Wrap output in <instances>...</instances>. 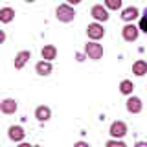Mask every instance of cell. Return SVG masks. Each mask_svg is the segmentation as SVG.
<instances>
[{"instance_id": "cell-1", "label": "cell", "mask_w": 147, "mask_h": 147, "mask_svg": "<svg viewBox=\"0 0 147 147\" xmlns=\"http://www.w3.org/2000/svg\"><path fill=\"white\" fill-rule=\"evenodd\" d=\"M55 17H57L59 22H72L76 18V9L70 4H61L55 9Z\"/></svg>"}, {"instance_id": "cell-2", "label": "cell", "mask_w": 147, "mask_h": 147, "mask_svg": "<svg viewBox=\"0 0 147 147\" xmlns=\"http://www.w3.org/2000/svg\"><path fill=\"white\" fill-rule=\"evenodd\" d=\"M85 53L92 61H99V59L103 57V46L98 44L96 40H90V42L85 44Z\"/></svg>"}, {"instance_id": "cell-3", "label": "cell", "mask_w": 147, "mask_h": 147, "mask_svg": "<svg viewBox=\"0 0 147 147\" xmlns=\"http://www.w3.org/2000/svg\"><path fill=\"white\" fill-rule=\"evenodd\" d=\"M109 134L114 138V140H121L123 136L127 134V123L125 121H112L110 123V129H109Z\"/></svg>"}, {"instance_id": "cell-4", "label": "cell", "mask_w": 147, "mask_h": 147, "mask_svg": "<svg viewBox=\"0 0 147 147\" xmlns=\"http://www.w3.org/2000/svg\"><path fill=\"white\" fill-rule=\"evenodd\" d=\"M86 35H88L90 40H96V42H98L99 39L105 37L103 24H99V22H92V24H88V26H86Z\"/></svg>"}, {"instance_id": "cell-5", "label": "cell", "mask_w": 147, "mask_h": 147, "mask_svg": "<svg viewBox=\"0 0 147 147\" xmlns=\"http://www.w3.org/2000/svg\"><path fill=\"white\" fill-rule=\"evenodd\" d=\"M138 35H140V28L134 26L132 22H131V24H125V26H123V30H121L123 40H127V42H134V40L138 39Z\"/></svg>"}, {"instance_id": "cell-6", "label": "cell", "mask_w": 147, "mask_h": 147, "mask_svg": "<svg viewBox=\"0 0 147 147\" xmlns=\"http://www.w3.org/2000/svg\"><path fill=\"white\" fill-rule=\"evenodd\" d=\"M90 15L94 17V20L96 22H107L109 20V9L107 7H103L101 4H96V6H92L90 9Z\"/></svg>"}, {"instance_id": "cell-7", "label": "cell", "mask_w": 147, "mask_h": 147, "mask_svg": "<svg viewBox=\"0 0 147 147\" xmlns=\"http://www.w3.org/2000/svg\"><path fill=\"white\" fill-rule=\"evenodd\" d=\"M125 107H127V110H129L131 114H140L142 109H144V103H142V99L136 98V96H129Z\"/></svg>"}, {"instance_id": "cell-8", "label": "cell", "mask_w": 147, "mask_h": 147, "mask_svg": "<svg viewBox=\"0 0 147 147\" xmlns=\"http://www.w3.org/2000/svg\"><path fill=\"white\" fill-rule=\"evenodd\" d=\"M30 59H31V52H30V50H22V52H18L15 55V61H13V64H15L17 70H22Z\"/></svg>"}, {"instance_id": "cell-9", "label": "cell", "mask_w": 147, "mask_h": 147, "mask_svg": "<svg viewBox=\"0 0 147 147\" xmlns=\"http://www.w3.org/2000/svg\"><path fill=\"white\" fill-rule=\"evenodd\" d=\"M7 136H9L11 142H18V144H20V142L24 140L26 132H24V129H22L20 125H11L7 129Z\"/></svg>"}, {"instance_id": "cell-10", "label": "cell", "mask_w": 147, "mask_h": 147, "mask_svg": "<svg viewBox=\"0 0 147 147\" xmlns=\"http://www.w3.org/2000/svg\"><path fill=\"white\" fill-rule=\"evenodd\" d=\"M17 109H18L17 99L6 98V99H2V103H0V110H2V114H15Z\"/></svg>"}, {"instance_id": "cell-11", "label": "cell", "mask_w": 147, "mask_h": 147, "mask_svg": "<svg viewBox=\"0 0 147 147\" xmlns=\"http://www.w3.org/2000/svg\"><path fill=\"white\" fill-rule=\"evenodd\" d=\"M138 15H140V9H138V7H134V6L125 7V9L121 11V20L127 22V24H131L134 18H138Z\"/></svg>"}, {"instance_id": "cell-12", "label": "cell", "mask_w": 147, "mask_h": 147, "mask_svg": "<svg viewBox=\"0 0 147 147\" xmlns=\"http://www.w3.org/2000/svg\"><path fill=\"white\" fill-rule=\"evenodd\" d=\"M35 72L39 74V76H50V74L53 72V66H52V61H39L35 64Z\"/></svg>"}, {"instance_id": "cell-13", "label": "cell", "mask_w": 147, "mask_h": 147, "mask_svg": "<svg viewBox=\"0 0 147 147\" xmlns=\"http://www.w3.org/2000/svg\"><path fill=\"white\" fill-rule=\"evenodd\" d=\"M40 57L44 59V61H53V59H57V48H55L53 44H46L42 50H40Z\"/></svg>"}, {"instance_id": "cell-14", "label": "cell", "mask_w": 147, "mask_h": 147, "mask_svg": "<svg viewBox=\"0 0 147 147\" xmlns=\"http://www.w3.org/2000/svg\"><path fill=\"white\" fill-rule=\"evenodd\" d=\"M35 118L39 119V121H48V119L52 118V109L46 107V105L37 107V109H35Z\"/></svg>"}, {"instance_id": "cell-15", "label": "cell", "mask_w": 147, "mask_h": 147, "mask_svg": "<svg viewBox=\"0 0 147 147\" xmlns=\"http://www.w3.org/2000/svg\"><path fill=\"white\" fill-rule=\"evenodd\" d=\"M13 18H15V9L13 7L6 6V7L0 9V22H2V24H9Z\"/></svg>"}, {"instance_id": "cell-16", "label": "cell", "mask_w": 147, "mask_h": 147, "mask_svg": "<svg viewBox=\"0 0 147 147\" xmlns=\"http://www.w3.org/2000/svg\"><path fill=\"white\" fill-rule=\"evenodd\" d=\"M132 74L138 76V77L145 76V74H147V61H144V59H138V61L132 64Z\"/></svg>"}, {"instance_id": "cell-17", "label": "cell", "mask_w": 147, "mask_h": 147, "mask_svg": "<svg viewBox=\"0 0 147 147\" xmlns=\"http://www.w3.org/2000/svg\"><path fill=\"white\" fill-rule=\"evenodd\" d=\"M132 90H134V85H132V81L123 79L121 83H119V92H121L123 96H132Z\"/></svg>"}, {"instance_id": "cell-18", "label": "cell", "mask_w": 147, "mask_h": 147, "mask_svg": "<svg viewBox=\"0 0 147 147\" xmlns=\"http://www.w3.org/2000/svg\"><path fill=\"white\" fill-rule=\"evenodd\" d=\"M105 7L110 11H118L121 9V0H105Z\"/></svg>"}, {"instance_id": "cell-19", "label": "cell", "mask_w": 147, "mask_h": 147, "mask_svg": "<svg viewBox=\"0 0 147 147\" xmlns=\"http://www.w3.org/2000/svg\"><path fill=\"white\" fill-rule=\"evenodd\" d=\"M105 147H127L125 144H123L121 140H114V138H110V140L107 142V145Z\"/></svg>"}, {"instance_id": "cell-20", "label": "cell", "mask_w": 147, "mask_h": 147, "mask_svg": "<svg viewBox=\"0 0 147 147\" xmlns=\"http://www.w3.org/2000/svg\"><path fill=\"white\" fill-rule=\"evenodd\" d=\"M138 28H140V31L147 33V13H145V15L140 18V24H138Z\"/></svg>"}, {"instance_id": "cell-21", "label": "cell", "mask_w": 147, "mask_h": 147, "mask_svg": "<svg viewBox=\"0 0 147 147\" xmlns=\"http://www.w3.org/2000/svg\"><path fill=\"white\" fill-rule=\"evenodd\" d=\"M74 147H90V144H86V142H76V144H74Z\"/></svg>"}, {"instance_id": "cell-22", "label": "cell", "mask_w": 147, "mask_h": 147, "mask_svg": "<svg viewBox=\"0 0 147 147\" xmlns=\"http://www.w3.org/2000/svg\"><path fill=\"white\" fill-rule=\"evenodd\" d=\"M83 0H66V4H70V6H77V4H81Z\"/></svg>"}, {"instance_id": "cell-23", "label": "cell", "mask_w": 147, "mask_h": 147, "mask_svg": "<svg viewBox=\"0 0 147 147\" xmlns=\"http://www.w3.org/2000/svg\"><path fill=\"white\" fill-rule=\"evenodd\" d=\"M134 147H147V142H136Z\"/></svg>"}, {"instance_id": "cell-24", "label": "cell", "mask_w": 147, "mask_h": 147, "mask_svg": "<svg viewBox=\"0 0 147 147\" xmlns=\"http://www.w3.org/2000/svg\"><path fill=\"white\" fill-rule=\"evenodd\" d=\"M85 55H86V53H85ZM85 55H83V53H77V55H76L77 61H85Z\"/></svg>"}, {"instance_id": "cell-25", "label": "cell", "mask_w": 147, "mask_h": 147, "mask_svg": "<svg viewBox=\"0 0 147 147\" xmlns=\"http://www.w3.org/2000/svg\"><path fill=\"white\" fill-rule=\"evenodd\" d=\"M18 147H35V145H30V144H24V142H20V144H18Z\"/></svg>"}, {"instance_id": "cell-26", "label": "cell", "mask_w": 147, "mask_h": 147, "mask_svg": "<svg viewBox=\"0 0 147 147\" xmlns=\"http://www.w3.org/2000/svg\"><path fill=\"white\" fill-rule=\"evenodd\" d=\"M24 2H28V4H33V2H35V0H24Z\"/></svg>"}, {"instance_id": "cell-27", "label": "cell", "mask_w": 147, "mask_h": 147, "mask_svg": "<svg viewBox=\"0 0 147 147\" xmlns=\"http://www.w3.org/2000/svg\"><path fill=\"white\" fill-rule=\"evenodd\" d=\"M35 147H42V145H35Z\"/></svg>"}]
</instances>
